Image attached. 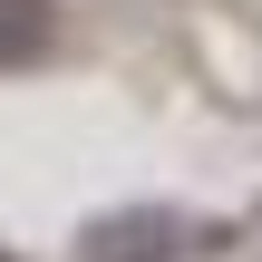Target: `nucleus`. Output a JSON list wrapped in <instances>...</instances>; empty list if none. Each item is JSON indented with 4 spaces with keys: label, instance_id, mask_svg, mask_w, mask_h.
<instances>
[{
    "label": "nucleus",
    "instance_id": "f257e3e1",
    "mask_svg": "<svg viewBox=\"0 0 262 262\" xmlns=\"http://www.w3.org/2000/svg\"><path fill=\"white\" fill-rule=\"evenodd\" d=\"M185 253H204V224L185 204H156V194L107 204L68 233V262H185Z\"/></svg>",
    "mask_w": 262,
    "mask_h": 262
},
{
    "label": "nucleus",
    "instance_id": "f03ea898",
    "mask_svg": "<svg viewBox=\"0 0 262 262\" xmlns=\"http://www.w3.org/2000/svg\"><path fill=\"white\" fill-rule=\"evenodd\" d=\"M58 39H68V10H58V0H0V78L49 68Z\"/></svg>",
    "mask_w": 262,
    "mask_h": 262
},
{
    "label": "nucleus",
    "instance_id": "7ed1b4c3",
    "mask_svg": "<svg viewBox=\"0 0 262 262\" xmlns=\"http://www.w3.org/2000/svg\"><path fill=\"white\" fill-rule=\"evenodd\" d=\"M0 262H19V243H0Z\"/></svg>",
    "mask_w": 262,
    "mask_h": 262
}]
</instances>
